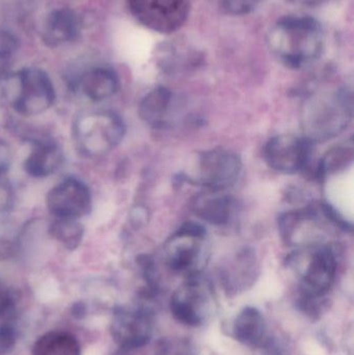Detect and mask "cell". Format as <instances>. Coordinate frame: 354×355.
Instances as JSON below:
<instances>
[{
    "mask_svg": "<svg viewBox=\"0 0 354 355\" xmlns=\"http://www.w3.org/2000/svg\"><path fill=\"white\" fill-rule=\"evenodd\" d=\"M267 43L283 64L299 69L320 55L324 33L319 23L311 17H284L270 29Z\"/></svg>",
    "mask_w": 354,
    "mask_h": 355,
    "instance_id": "obj_1",
    "label": "cell"
},
{
    "mask_svg": "<svg viewBox=\"0 0 354 355\" xmlns=\"http://www.w3.org/2000/svg\"><path fill=\"white\" fill-rule=\"evenodd\" d=\"M353 98L345 89H322L306 98L301 107L303 137L311 143L330 141L353 119Z\"/></svg>",
    "mask_w": 354,
    "mask_h": 355,
    "instance_id": "obj_2",
    "label": "cell"
},
{
    "mask_svg": "<svg viewBox=\"0 0 354 355\" xmlns=\"http://www.w3.org/2000/svg\"><path fill=\"white\" fill-rule=\"evenodd\" d=\"M288 265L299 277L301 302L305 312L316 310V304L334 286L338 258L333 244L297 248L289 256Z\"/></svg>",
    "mask_w": 354,
    "mask_h": 355,
    "instance_id": "obj_3",
    "label": "cell"
},
{
    "mask_svg": "<svg viewBox=\"0 0 354 355\" xmlns=\"http://www.w3.org/2000/svg\"><path fill=\"white\" fill-rule=\"evenodd\" d=\"M278 229L285 243L297 250L328 244L335 229L345 230L326 204L284 213L278 219Z\"/></svg>",
    "mask_w": 354,
    "mask_h": 355,
    "instance_id": "obj_4",
    "label": "cell"
},
{
    "mask_svg": "<svg viewBox=\"0 0 354 355\" xmlns=\"http://www.w3.org/2000/svg\"><path fill=\"white\" fill-rule=\"evenodd\" d=\"M210 254L206 230L197 223H186L164 244L163 256L170 271L185 277L201 275Z\"/></svg>",
    "mask_w": 354,
    "mask_h": 355,
    "instance_id": "obj_5",
    "label": "cell"
},
{
    "mask_svg": "<svg viewBox=\"0 0 354 355\" xmlns=\"http://www.w3.org/2000/svg\"><path fill=\"white\" fill-rule=\"evenodd\" d=\"M213 290L201 275L185 277L170 300V310L175 320L189 327H199L207 321L213 311Z\"/></svg>",
    "mask_w": 354,
    "mask_h": 355,
    "instance_id": "obj_6",
    "label": "cell"
},
{
    "mask_svg": "<svg viewBox=\"0 0 354 355\" xmlns=\"http://www.w3.org/2000/svg\"><path fill=\"white\" fill-rule=\"evenodd\" d=\"M125 130L124 122L114 112H93L77 120L75 137L87 155H103L122 141Z\"/></svg>",
    "mask_w": 354,
    "mask_h": 355,
    "instance_id": "obj_7",
    "label": "cell"
},
{
    "mask_svg": "<svg viewBox=\"0 0 354 355\" xmlns=\"http://www.w3.org/2000/svg\"><path fill=\"white\" fill-rule=\"evenodd\" d=\"M195 170L189 178L191 182L207 190L224 191L238 181L242 162L234 152L214 149L199 156Z\"/></svg>",
    "mask_w": 354,
    "mask_h": 355,
    "instance_id": "obj_8",
    "label": "cell"
},
{
    "mask_svg": "<svg viewBox=\"0 0 354 355\" xmlns=\"http://www.w3.org/2000/svg\"><path fill=\"white\" fill-rule=\"evenodd\" d=\"M129 10L143 26L160 33L180 29L189 15V0H128Z\"/></svg>",
    "mask_w": 354,
    "mask_h": 355,
    "instance_id": "obj_9",
    "label": "cell"
},
{
    "mask_svg": "<svg viewBox=\"0 0 354 355\" xmlns=\"http://www.w3.org/2000/svg\"><path fill=\"white\" fill-rule=\"evenodd\" d=\"M17 93L12 106L19 114L33 116L47 110L55 100L49 76L41 69H23L16 76Z\"/></svg>",
    "mask_w": 354,
    "mask_h": 355,
    "instance_id": "obj_10",
    "label": "cell"
},
{
    "mask_svg": "<svg viewBox=\"0 0 354 355\" xmlns=\"http://www.w3.org/2000/svg\"><path fill=\"white\" fill-rule=\"evenodd\" d=\"M311 141L305 137L281 135L266 144L264 157L272 170L292 175L305 168L311 155Z\"/></svg>",
    "mask_w": 354,
    "mask_h": 355,
    "instance_id": "obj_11",
    "label": "cell"
},
{
    "mask_svg": "<svg viewBox=\"0 0 354 355\" xmlns=\"http://www.w3.org/2000/svg\"><path fill=\"white\" fill-rule=\"evenodd\" d=\"M47 206L55 218L78 219L91 211V192L82 182L67 178L48 192Z\"/></svg>",
    "mask_w": 354,
    "mask_h": 355,
    "instance_id": "obj_12",
    "label": "cell"
},
{
    "mask_svg": "<svg viewBox=\"0 0 354 355\" xmlns=\"http://www.w3.org/2000/svg\"><path fill=\"white\" fill-rule=\"evenodd\" d=\"M193 212L210 225H228L236 215V200L224 191L207 190L191 200Z\"/></svg>",
    "mask_w": 354,
    "mask_h": 355,
    "instance_id": "obj_13",
    "label": "cell"
},
{
    "mask_svg": "<svg viewBox=\"0 0 354 355\" xmlns=\"http://www.w3.org/2000/svg\"><path fill=\"white\" fill-rule=\"evenodd\" d=\"M231 331L236 341L247 347L259 349L267 345L265 318L255 306H245L236 315Z\"/></svg>",
    "mask_w": 354,
    "mask_h": 355,
    "instance_id": "obj_14",
    "label": "cell"
},
{
    "mask_svg": "<svg viewBox=\"0 0 354 355\" xmlns=\"http://www.w3.org/2000/svg\"><path fill=\"white\" fill-rule=\"evenodd\" d=\"M78 33V19L74 12L69 8H58L46 17L42 39L49 47H57L73 41Z\"/></svg>",
    "mask_w": 354,
    "mask_h": 355,
    "instance_id": "obj_15",
    "label": "cell"
},
{
    "mask_svg": "<svg viewBox=\"0 0 354 355\" xmlns=\"http://www.w3.org/2000/svg\"><path fill=\"white\" fill-rule=\"evenodd\" d=\"M174 105L172 93L160 87L150 92L139 104V116L153 128H163L170 123Z\"/></svg>",
    "mask_w": 354,
    "mask_h": 355,
    "instance_id": "obj_16",
    "label": "cell"
},
{
    "mask_svg": "<svg viewBox=\"0 0 354 355\" xmlns=\"http://www.w3.org/2000/svg\"><path fill=\"white\" fill-rule=\"evenodd\" d=\"M151 316L145 311H136L123 315L118 323V334L127 349L145 347L152 338Z\"/></svg>",
    "mask_w": 354,
    "mask_h": 355,
    "instance_id": "obj_17",
    "label": "cell"
},
{
    "mask_svg": "<svg viewBox=\"0 0 354 355\" xmlns=\"http://www.w3.org/2000/svg\"><path fill=\"white\" fill-rule=\"evenodd\" d=\"M82 93L93 101H103L118 92L120 83L114 71L95 68L83 74L78 83Z\"/></svg>",
    "mask_w": 354,
    "mask_h": 355,
    "instance_id": "obj_18",
    "label": "cell"
},
{
    "mask_svg": "<svg viewBox=\"0 0 354 355\" xmlns=\"http://www.w3.org/2000/svg\"><path fill=\"white\" fill-rule=\"evenodd\" d=\"M256 258L253 252L245 250L239 252L234 260L222 270V279L229 291L245 289L255 279Z\"/></svg>",
    "mask_w": 354,
    "mask_h": 355,
    "instance_id": "obj_19",
    "label": "cell"
},
{
    "mask_svg": "<svg viewBox=\"0 0 354 355\" xmlns=\"http://www.w3.org/2000/svg\"><path fill=\"white\" fill-rule=\"evenodd\" d=\"M60 162L62 153L57 146L50 141H39L25 160L24 168L31 177L44 178L55 172Z\"/></svg>",
    "mask_w": 354,
    "mask_h": 355,
    "instance_id": "obj_20",
    "label": "cell"
},
{
    "mask_svg": "<svg viewBox=\"0 0 354 355\" xmlns=\"http://www.w3.org/2000/svg\"><path fill=\"white\" fill-rule=\"evenodd\" d=\"M353 143L349 145L344 144V145L338 146V147L330 150L320 160L319 166H318L319 179L322 180L324 178L351 168L353 162Z\"/></svg>",
    "mask_w": 354,
    "mask_h": 355,
    "instance_id": "obj_21",
    "label": "cell"
},
{
    "mask_svg": "<svg viewBox=\"0 0 354 355\" xmlns=\"http://www.w3.org/2000/svg\"><path fill=\"white\" fill-rule=\"evenodd\" d=\"M49 234L68 250H75L82 241L85 229L77 219L55 218L50 225Z\"/></svg>",
    "mask_w": 354,
    "mask_h": 355,
    "instance_id": "obj_22",
    "label": "cell"
},
{
    "mask_svg": "<svg viewBox=\"0 0 354 355\" xmlns=\"http://www.w3.org/2000/svg\"><path fill=\"white\" fill-rule=\"evenodd\" d=\"M222 10L234 16L249 14L259 6L263 0H220Z\"/></svg>",
    "mask_w": 354,
    "mask_h": 355,
    "instance_id": "obj_23",
    "label": "cell"
},
{
    "mask_svg": "<svg viewBox=\"0 0 354 355\" xmlns=\"http://www.w3.org/2000/svg\"><path fill=\"white\" fill-rule=\"evenodd\" d=\"M17 49L18 39L8 31H0V55L10 58Z\"/></svg>",
    "mask_w": 354,
    "mask_h": 355,
    "instance_id": "obj_24",
    "label": "cell"
},
{
    "mask_svg": "<svg viewBox=\"0 0 354 355\" xmlns=\"http://www.w3.org/2000/svg\"><path fill=\"white\" fill-rule=\"evenodd\" d=\"M8 162H10V150L6 144L0 141V177L8 168Z\"/></svg>",
    "mask_w": 354,
    "mask_h": 355,
    "instance_id": "obj_25",
    "label": "cell"
},
{
    "mask_svg": "<svg viewBox=\"0 0 354 355\" xmlns=\"http://www.w3.org/2000/svg\"><path fill=\"white\" fill-rule=\"evenodd\" d=\"M293 3L303 6H315L322 3L324 0H290Z\"/></svg>",
    "mask_w": 354,
    "mask_h": 355,
    "instance_id": "obj_26",
    "label": "cell"
},
{
    "mask_svg": "<svg viewBox=\"0 0 354 355\" xmlns=\"http://www.w3.org/2000/svg\"><path fill=\"white\" fill-rule=\"evenodd\" d=\"M176 355H195V354L188 344H184L182 347L179 348Z\"/></svg>",
    "mask_w": 354,
    "mask_h": 355,
    "instance_id": "obj_27",
    "label": "cell"
},
{
    "mask_svg": "<svg viewBox=\"0 0 354 355\" xmlns=\"http://www.w3.org/2000/svg\"><path fill=\"white\" fill-rule=\"evenodd\" d=\"M258 350H259V352L256 355H278L276 350L268 347V345L263 346V347L259 348Z\"/></svg>",
    "mask_w": 354,
    "mask_h": 355,
    "instance_id": "obj_28",
    "label": "cell"
}]
</instances>
